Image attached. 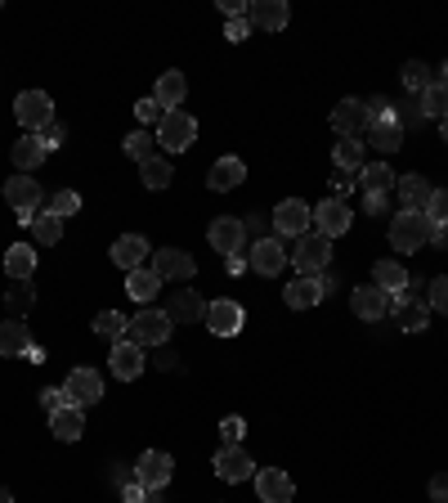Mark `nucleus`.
I'll list each match as a JSON object with an SVG mask.
<instances>
[{
  "label": "nucleus",
  "instance_id": "de8ad7c7",
  "mask_svg": "<svg viewBox=\"0 0 448 503\" xmlns=\"http://www.w3.org/2000/svg\"><path fill=\"white\" fill-rule=\"evenodd\" d=\"M363 109H368V126H372V122H386V118H395V109H390V100H386V95H372V100H363Z\"/></svg>",
  "mask_w": 448,
  "mask_h": 503
},
{
  "label": "nucleus",
  "instance_id": "e433bc0d",
  "mask_svg": "<svg viewBox=\"0 0 448 503\" xmlns=\"http://www.w3.org/2000/svg\"><path fill=\"white\" fill-rule=\"evenodd\" d=\"M32 239H36L41 248H54V243L63 239V221H59L54 212H36V216H32Z\"/></svg>",
  "mask_w": 448,
  "mask_h": 503
},
{
  "label": "nucleus",
  "instance_id": "bf43d9fd",
  "mask_svg": "<svg viewBox=\"0 0 448 503\" xmlns=\"http://www.w3.org/2000/svg\"><path fill=\"white\" fill-rule=\"evenodd\" d=\"M23 360H32V365H45V351H41V346H36V342H32V346H27V356H23Z\"/></svg>",
  "mask_w": 448,
  "mask_h": 503
},
{
  "label": "nucleus",
  "instance_id": "13d9d810",
  "mask_svg": "<svg viewBox=\"0 0 448 503\" xmlns=\"http://www.w3.org/2000/svg\"><path fill=\"white\" fill-rule=\"evenodd\" d=\"M220 9L229 18H247V5H242V0H220Z\"/></svg>",
  "mask_w": 448,
  "mask_h": 503
},
{
  "label": "nucleus",
  "instance_id": "1a4fd4ad",
  "mask_svg": "<svg viewBox=\"0 0 448 503\" xmlns=\"http://www.w3.org/2000/svg\"><path fill=\"white\" fill-rule=\"evenodd\" d=\"M207 243L220 252L224 261H229V256H242V243H247V225H242L238 216H216V221L207 225Z\"/></svg>",
  "mask_w": 448,
  "mask_h": 503
},
{
  "label": "nucleus",
  "instance_id": "a19ab883",
  "mask_svg": "<svg viewBox=\"0 0 448 503\" xmlns=\"http://www.w3.org/2000/svg\"><path fill=\"white\" fill-rule=\"evenodd\" d=\"M5 306H9L14 319H23V315L36 306V288H32V283H14V288L5 292Z\"/></svg>",
  "mask_w": 448,
  "mask_h": 503
},
{
  "label": "nucleus",
  "instance_id": "9b49d317",
  "mask_svg": "<svg viewBox=\"0 0 448 503\" xmlns=\"http://www.w3.org/2000/svg\"><path fill=\"white\" fill-rule=\"evenodd\" d=\"M328 297V279L323 274H296L287 288H283V301L292 306V310H310V306H319Z\"/></svg>",
  "mask_w": 448,
  "mask_h": 503
},
{
  "label": "nucleus",
  "instance_id": "9d476101",
  "mask_svg": "<svg viewBox=\"0 0 448 503\" xmlns=\"http://www.w3.org/2000/svg\"><path fill=\"white\" fill-rule=\"evenodd\" d=\"M350 310H354L363 324H377V319H386V315L395 310V301H390V292H381L377 283H363V288L350 292Z\"/></svg>",
  "mask_w": 448,
  "mask_h": 503
},
{
  "label": "nucleus",
  "instance_id": "5fc2aeb1",
  "mask_svg": "<svg viewBox=\"0 0 448 503\" xmlns=\"http://www.w3.org/2000/svg\"><path fill=\"white\" fill-rule=\"evenodd\" d=\"M363 203H368V216H386L390 212V194H363Z\"/></svg>",
  "mask_w": 448,
  "mask_h": 503
},
{
  "label": "nucleus",
  "instance_id": "3c124183",
  "mask_svg": "<svg viewBox=\"0 0 448 503\" xmlns=\"http://www.w3.org/2000/svg\"><path fill=\"white\" fill-rule=\"evenodd\" d=\"M247 36H251V23H247V18H229V23H224V41L242 45Z\"/></svg>",
  "mask_w": 448,
  "mask_h": 503
},
{
  "label": "nucleus",
  "instance_id": "412c9836",
  "mask_svg": "<svg viewBox=\"0 0 448 503\" xmlns=\"http://www.w3.org/2000/svg\"><path fill=\"white\" fill-rule=\"evenodd\" d=\"M108 369L121 382H135V377L144 374V346H135L130 337H121V342H112V356H108Z\"/></svg>",
  "mask_w": 448,
  "mask_h": 503
},
{
  "label": "nucleus",
  "instance_id": "bb28decb",
  "mask_svg": "<svg viewBox=\"0 0 448 503\" xmlns=\"http://www.w3.org/2000/svg\"><path fill=\"white\" fill-rule=\"evenodd\" d=\"M50 432H54L59 441H81V436H86V413H81L77 404H63V409L50 413Z\"/></svg>",
  "mask_w": 448,
  "mask_h": 503
},
{
  "label": "nucleus",
  "instance_id": "6e6d98bb",
  "mask_svg": "<svg viewBox=\"0 0 448 503\" xmlns=\"http://www.w3.org/2000/svg\"><path fill=\"white\" fill-rule=\"evenodd\" d=\"M247 225V234L260 243V239H269V230H274V221H265V216H251V221H242Z\"/></svg>",
  "mask_w": 448,
  "mask_h": 503
},
{
  "label": "nucleus",
  "instance_id": "4d7b16f0",
  "mask_svg": "<svg viewBox=\"0 0 448 503\" xmlns=\"http://www.w3.org/2000/svg\"><path fill=\"white\" fill-rule=\"evenodd\" d=\"M431 503H448V477H435V481H431Z\"/></svg>",
  "mask_w": 448,
  "mask_h": 503
},
{
  "label": "nucleus",
  "instance_id": "052dcab7",
  "mask_svg": "<svg viewBox=\"0 0 448 503\" xmlns=\"http://www.w3.org/2000/svg\"><path fill=\"white\" fill-rule=\"evenodd\" d=\"M431 243H440V248H444V243H448V225H435V234H431Z\"/></svg>",
  "mask_w": 448,
  "mask_h": 503
},
{
  "label": "nucleus",
  "instance_id": "49530a36",
  "mask_svg": "<svg viewBox=\"0 0 448 503\" xmlns=\"http://www.w3.org/2000/svg\"><path fill=\"white\" fill-rule=\"evenodd\" d=\"M426 216H431V225H448V189H435V194H431Z\"/></svg>",
  "mask_w": 448,
  "mask_h": 503
},
{
  "label": "nucleus",
  "instance_id": "393cba45",
  "mask_svg": "<svg viewBox=\"0 0 448 503\" xmlns=\"http://www.w3.org/2000/svg\"><path fill=\"white\" fill-rule=\"evenodd\" d=\"M184 95H189L184 72H162V77H157V86H153V100H157L166 113H175V109L184 104Z\"/></svg>",
  "mask_w": 448,
  "mask_h": 503
},
{
  "label": "nucleus",
  "instance_id": "4c0bfd02",
  "mask_svg": "<svg viewBox=\"0 0 448 503\" xmlns=\"http://www.w3.org/2000/svg\"><path fill=\"white\" fill-rule=\"evenodd\" d=\"M422 118H440V122L448 118V86L440 81V77L422 90Z\"/></svg>",
  "mask_w": 448,
  "mask_h": 503
},
{
  "label": "nucleus",
  "instance_id": "c85d7f7f",
  "mask_svg": "<svg viewBox=\"0 0 448 503\" xmlns=\"http://www.w3.org/2000/svg\"><path fill=\"white\" fill-rule=\"evenodd\" d=\"M166 315H171V324H193V319H207V301L193 288H180Z\"/></svg>",
  "mask_w": 448,
  "mask_h": 503
},
{
  "label": "nucleus",
  "instance_id": "7ed1b4c3",
  "mask_svg": "<svg viewBox=\"0 0 448 503\" xmlns=\"http://www.w3.org/2000/svg\"><path fill=\"white\" fill-rule=\"evenodd\" d=\"M287 261H296L301 274H323V270L332 265V239H323V234H301V239H292Z\"/></svg>",
  "mask_w": 448,
  "mask_h": 503
},
{
  "label": "nucleus",
  "instance_id": "f03ea898",
  "mask_svg": "<svg viewBox=\"0 0 448 503\" xmlns=\"http://www.w3.org/2000/svg\"><path fill=\"white\" fill-rule=\"evenodd\" d=\"M171 333H175L171 315H166V310L144 306V310L130 319V333H126V337H130L135 346H144V351H148V346H166V342H171Z\"/></svg>",
  "mask_w": 448,
  "mask_h": 503
},
{
  "label": "nucleus",
  "instance_id": "f3484780",
  "mask_svg": "<svg viewBox=\"0 0 448 503\" xmlns=\"http://www.w3.org/2000/svg\"><path fill=\"white\" fill-rule=\"evenodd\" d=\"M157 274H162V283H171V279H180V283H189L193 274H198V265H193V256L180 248H162L153 252V261H148Z\"/></svg>",
  "mask_w": 448,
  "mask_h": 503
},
{
  "label": "nucleus",
  "instance_id": "e2e57ef3",
  "mask_svg": "<svg viewBox=\"0 0 448 503\" xmlns=\"http://www.w3.org/2000/svg\"><path fill=\"white\" fill-rule=\"evenodd\" d=\"M0 503H14V495H9V490H5V486H0Z\"/></svg>",
  "mask_w": 448,
  "mask_h": 503
},
{
  "label": "nucleus",
  "instance_id": "4be33fe9",
  "mask_svg": "<svg viewBox=\"0 0 448 503\" xmlns=\"http://www.w3.org/2000/svg\"><path fill=\"white\" fill-rule=\"evenodd\" d=\"M390 301H395V319H399L404 333H422V328L431 324V306H426V301H413L408 292H395Z\"/></svg>",
  "mask_w": 448,
  "mask_h": 503
},
{
  "label": "nucleus",
  "instance_id": "a211bd4d",
  "mask_svg": "<svg viewBox=\"0 0 448 503\" xmlns=\"http://www.w3.org/2000/svg\"><path fill=\"white\" fill-rule=\"evenodd\" d=\"M350 225H354V212H350L341 198H328V203L314 207V230H319L323 239H341Z\"/></svg>",
  "mask_w": 448,
  "mask_h": 503
},
{
  "label": "nucleus",
  "instance_id": "b1692460",
  "mask_svg": "<svg viewBox=\"0 0 448 503\" xmlns=\"http://www.w3.org/2000/svg\"><path fill=\"white\" fill-rule=\"evenodd\" d=\"M395 189H399V207H404V212H426V203H431V194H435L426 176H399Z\"/></svg>",
  "mask_w": 448,
  "mask_h": 503
},
{
  "label": "nucleus",
  "instance_id": "c9c22d12",
  "mask_svg": "<svg viewBox=\"0 0 448 503\" xmlns=\"http://www.w3.org/2000/svg\"><path fill=\"white\" fill-rule=\"evenodd\" d=\"M368 139H372L381 153H395V148H404V126H399V118L372 122V126H368Z\"/></svg>",
  "mask_w": 448,
  "mask_h": 503
},
{
  "label": "nucleus",
  "instance_id": "79ce46f5",
  "mask_svg": "<svg viewBox=\"0 0 448 503\" xmlns=\"http://www.w3.org/2000/svg\"><path fill=\"white\" fill-rule=\"evenodd\" d=\"M399 77H404V86H408V90H417V95H422V90H426V86L435 81V72H431V68H426L422 59H408Z\"/></svg>",
  "mask_w": 448,
  "mask_h": 503
},
{
  "label": "nucleus",
  "instance_id": "20e7f679",
  "mask_svg": "<svg viewBox=\"0 0 448 503\" xmlns=\"http://www.w3.org/2000/svg\"><path fill=\"white\" fill-rule=\"evenodd\" d=\"M14 118H18V126L23 130H45V126L54 122V100L45 95V90H23L18 100H14Z\"/></svg>",
  "mask_w": 448,
  "mask_h": 503
},
{
  "label": "nucleus",
  "instance_id": "c03bdc74",
  "mask_svg": "<svg viewBox=\"0 0 448 503\" xmlns=\"http://www.w3.org/2000/svg\"><path fill=\"white\" fill-rule=\"evenodd\" d=\"M45 212H54L59 221H63V216H77V212H81V194H72V189H59V194L50 198V207H45Z\"/></svg>",
  "mask_w": 448,
  "mask_h": 503
},
{
  "label": "nucleus",
  "instance_id": "dca6fc26",
  "mask_svg": "<svg viewBox=\"0 0 448 503\" xmlns=\"http://www.w3.org/2000/svg\"><path fill=\"white\" fill-rule=\"evenodd\" d=\"M256 499L260 503H292L296 499V481L283 468H260L256 472Z\"/></svg>",
  "mask_w": 448,
  "mask_h": 503
},
{
  "label": "nucleus",
  "instance_id": "603ef678",
  "mask_svg": "<svg viewBox=\"0 0 448 503\" xmlns=\"http://www.w3.org/2000/svg\"><path fill=\"white\" fill-rule=\"evenodd\" d=\"M63 139H68V126H63V122H50L45 130H41V144H45L50 153H54V148H59Z\"/></svg>",
  "mask_w": 448,
  "mask_h": 503
},
{
  "label": "nucleus",
  "instance_id": "0e129e2a",
  "mask_svg": "<svg viewBox=\"0 0 448 503\" xmlns=\"http://www.w3.org/2000/svg\"><path fill=\"white\" fill-rule=\"evenodd\" d=\"M440 81H444V86H448V63H444V72H440Z\"/></svg>",
  "mask_w": 448,
  "mask_h": 503
},
{
  "label": "nucleus",
  "instance_id": "7c9ffc66",
  "mask_svg": "<svg viewBox=\"0 0 448 503\" xmlns=\"http://www.w3.org/2000/svg\"><path fill=\"white\" fill-rule=\"evenodd\" d=\"M247 180V162L242 157H220L216 166H211V176H207V185L216 189V194H224V189H238Z\"/></svg>",
  "mask_w": 448,
  "mask_h": 503
},
{
  "label": "nucleus",
  "instance_id": "423d86ee",
  "mask_svg": "<svg viewBox=\"0 0 448 503\" xmlns=\"http://www.w3.org/2000/svg\"><path fill=\"white\" fill-rule=\"evenodd\" d=\"M171 477H175V459H171L166 450H144V454L135 459V481H139V486H148V490H166Z\"/></svg>",
  "mask_w": 448,
  "mask_h": 503
},
{
  "label": "nucleus",
  "instance_id": "cd10ccee",
  "mask_svg": "<svg viewBox=\"0 0 448 503\" xmlns=\"http://www.w3.org/2000/svg\"><path fill=\"white\" fill-rule=\"evenodd\" d=\"M45 144H41V135H23V139H14V148H9V157H14V166H18V176H27L32 166H41L45 162Z\"/></svg>",
  "mask_w": 448,
  "mask_h": 503
},
{
  "label": "nucleus",
  "instance_id": "680f3d73",
  "mask_svg": "<svg viewBox=\"0 0 448 503\" xmlns=\"http://www.w3.org/2000/svg\"><path fill=\"white\" fill-rule=\"evenodd\" d=\"M144 503H166V499H162V490H148V499Z\"/></svg>",
  "mask_w": 448,
  "mask_h": 503
},
{
  "label": "nucleus",
  "instance_id": "a18cd8bd",
  "mask_svg": "<svg viewBox=\"0 0 448 503\" xmlns=\"http://www.w3.org/2000/svg\"><path fill=\"white\" fill-rule=\"evenodd\" d=\"M135 118H139V122L144 126H162V118H166V109H162V104H157V100H153V95H148V100H139V104H135Z\"/></svg>",
  "mask_w": 448,
  "mask_h": 503
},
{
  "label": "nucleus",
  "instance_id": "8fccbe9b",
  "mask_svg": "<svg viewBox=\"0 0 448 503\" xmlns=\"http://www.w3.org/2000/svg\"><path fill=\"white\" fill-rule=\"evenodd\" d=\"M220 436H224V445H242V436H247V422H242V418H224V422H220Z\"/></svg>",
  "mask_w": 448,
  "mask_h": 503
},
{
  "label": "nucleus",
  "instance_id": "aec40b11",
  "mask_svg": "<svg viewBox=\"0 0 448 503\" xmlns=\"http://www.w3.org/2000/svg\"><path fill=\"white\" fill-rule=\"evenodd\" d=\"M332 130L341 139H359V135L368 130V109H363V100H341L332 109Z\"/></svg>",
  "mask_w": 448,
  "mask_h": 503
},
{
  "label": "nucleus",
  "instance_id": "6ab92c4d",
  "mask_svg": "<svg viewBox=\"0 0 448 503\" xmlns=\"http://www.w3.org/2000/svg\"><path fill=\"white\" fill-rule=\"evenodd\" d=\"M287 18H292L287 0H251V5H247V23L260 27V32H283Z\"/></svg>",
  "mask_w": 448,
  "mask_h": 503
},
{
  "label": "nucleus",
  "instance_id": "f704fd0d",
  "mask_svg": "<svg viewBox=\"0 0 448 503\" xmlns=\"http://www.w3.org/2000/svg\"><path fill=\"white\" fill-rule=\"evenodd\" d=\"M372 283H377L381 292H390V297H395V292H408V270H404L399 261H377V265H372Z\"/></svg>",
  "mask_w": 448,
  "mask_h": 503
},
{
  "label": "nucleus",
  "instance_id": "69168bd1",
  "mask_svg": "<svg viewBox=\"0 0 448 503\" xmlns=\"http://www.w3.org/2000/svg\"><path fill=\"white\" fill-rule=\"evenodd\" d=\"M440 130H444V139H448V118H444V122H440Z\"/></svg>",
  "mask_w": 448,
  "mask_h": 503
},
{
  "label": "nucleus",
  "instance_id": "4468645a",
  "mask_svg": "<svg viewBox=\"0 0 448 503\" xmlns=\"http://www.w3.org/2000/svg\"><path fill=\"white\" fill-rule=\"evenodd\" d=\"M63 395H68V404L86 409V404L104 400V377L95 374V369H72L68 382H63Z\"/></svg>",
  "mask_w": 448,
  "mask_h": 503
},
{
  "label": "nucleus",
  "instance_id": "58836bf2",
  "mask_svg": "<svg viewBox=\"0 0 448 503\" xmlns=\"http://www.w3.org/2000/svg\"><path fill=\"white\" fill-rule=\"evenodd\" d=\"M139 180H144L148 189H166V185L175 180V171H171V162H166V157H148V162L139 166Z\"/></svg>",
  "mask_w": 448,
  "mask_h": 503
},
{
  "label": "nucleus",
  "instance_id": "5701e85b",
  "mask_svg": "<svg viewBox=\"0 0 448 503\" xmlns=\"http://www.w3.org/2000/svg\"><path fill=\"white\" fill-rule=\"evenodd\" d=\"M148 239L144 234H121L117 243H112V261L130 274V270H139V265H148Z\"/></svg>",
  "mask_w": 448,
  "mask_h": 503
},
{
  "label": "nucleus",
  "instance_id": "473e14b6",
  "mask_svg": "<svg viewBox=\"0 0 448 503\" xmlns=\"http://www.w3.org/2000/svg\"><path fill=\"white\" fill-rule=\"evenodd\" d=\"M332 162H336L341 176H359V171L368 166V148H363L359 139H341L332 148Z\"/></svg>",
  "mask_w": 448,
  "mask_h": 503
},
{
  "label": "nucleus",
  "instance_id": "a878e982",
  "mask_svg": "<svg viewBox=\"0 0 448 503\" xmlns=\"http://www.w3.org/2000/svg\"><path fill=\"white\" fill-rule=\"evenodd\" d=\"M157 288H162V274H157L153 265H139V270H130V274H126V292H130L139 306H153Z\"/></svg>",
  "mask_w": 448,
  "mask_h": 503
},
{
  "label": "nucleus",
  "instance_id": "2f4dec72",
  "mask_svg": "<svg viewBox=\"0 0 448 503\" xmlns=\"http://www.w3.org/2000/svg\"><path fill=\"white\" fill-rule=\"evenodd\" d=\"M27 346H32L27 324H23V319H5V324H0V356L14 360V356H27Z\"/></svg>",
  "mask_w": 448,
  "mask_h": 503
},
{
  "label": "nucleus",
  "instance_id": "0eeeda50",
  "mask_svg": "<svg viewBox=\"0 0 448 503\" xmlns=\"http://www.w3.org/2000/svg\"><path fill=\"white\" fill-rule=\"evenodd\" d=\"M193 139H198V122H193L184 109L166 113V118H162V126H157V144H162L166 153H184Z\"/></svg>",
  "mask_w": 448,
  "mask_h": 503
},
{
  "label": "nucleus",
  "instance_id": "ddd939ff",
  "mask_svg": "<svg viewBox=\"0 0 448 503\" xmlns=\"http://www.w3.org/2000/svg\"><path fill=\"white\" fill-rule=\"evenodd\" d=\"M242 324H247V310H242L238 301H229V297L207 301V328H211L216 337H238Z\"/></svg>",
  "mask_w": 448,
  "mask_h": 503
},
{
  "label": "nucleus",
  "instance_id": "39448f33",
  "mask_svg": "<svg viewBox=\"0 0 448 503\" xmlns=\"http://www.w3.org/2000/svg\"><path fill=\"white\" fill-rule=\"evenodd\" d=\"M274 234H283V239H301V234H310V225H314V207H305L301 198H283L278 207H274Z\"/></svg>",
  "mask_w": 448,
  "mask_h": 503
},
{
  "label": "nucleus",
  "instance_id": "ea45409f",
  "mask_svg": "<svg viewBox=\"0 0 448 503\" xmlns=\"http://www.w3.org/2000/svg\"><path fill=\"white\" fill-rule=\"evenodd\" d=\"M95 333H99V337H112V342H121V337L130 333V319H126L121 310H99V315H95Z\"/></svg>",
  "mask_w": 448,
  "mask_h": 503
},
{
  "label": "nucleus",
  "instance_id": "37998d69",
  "mask_svg": "<svg viewBox=\"0 0 448 503\" xmlns=\"http://www.w3.org/2000/svg\"><path fill=\"white\" fill-rule=\"evenodd\" d=\"M126 157H135L139 166H144L148 157H157V153H153V135H148V130H135V135H126Z\"/></svg>",
  "mask_w": 448,
  "mask_h": 503
},
{
  "label": "nucleus",
  "instance_id": "09e8293b",
  "mask_svg": "<svg viewBox=\"0 0 448 503\" xmlns=\"http://www.w3.org/2000/svg\"><path fill=\"white\" fill-rule=\"evenodd\" d=\"M426 306H431V310H440V315H448V279H444V274L431 283V297H426Z\"/></svg>",
  "mask_w": 448,
  "mask_h": 503
},
{
  "label": "nucleus",
  "instance_id": "c756f323",
  "mask_svg": "<svg viewBox=\"0 0 448 503\" xmlns=\"http://www.w3.org/2000/svg\"><path fill=\"white\" fill-rule=\"evenodd\" d=\"M5 274H9L14 283H27V279L36 274V248H32V243H14V248L5 252Z\"/></svg>",
  "mask_w": 448,
  "mask_h": 503
},
{
  "label": "nucleus",
  "instance_id": "864d4df0",
  "mask_svg": "<svg viewBox=\"0 0 448 503\" xmlns=\"http://www.w3.org/2000/svg\"><path fill=\"white\" fill-rule=\"evenodd\" d=\"M63 404H68L63 386H45V391H41V409H45V413H54V409H63Z\"/></svg>",
  "mask_w": 448,
  "mask_h": 503
},
{
  "label": "nucleus",
  "instance_id": "2eb2a0df",
  "mask_svg": "<svg viewBox=\"0 0 448 503\" xmlns=\"http://www.w3.org/2000/svg\"><path fill=\"white\" fill-rule=\"evenodd\" d=\"M211 468H216V477L229 481V486H238V481H251V477H256V463H251V454H247L242 445H224Z\"/></svg>",
  "mask_w": 448,
  "mask_h": 503
},
{
  "label": "nucleus",
  "instance_id": "72a5a7b5",
  "mask_svg": "<svg viewBox=\"0 0 448 503\" xmlns=\"http://www.w3.org/2000/svg\"><path fill=\"white\" fill-rule=\"evenodd\" d=\"M354 180H359V189H363V194H390L399 176H395L386 162H368V166H363Z\"/></svg>",
  "mask_w": 448,
  "mask_h": 503
},
{
  "label": "nucleus",
  "instance_id": "f257e3e1",
  "mask_svg": "<svg viewBox=\"0 0 448 503\" xmlns=\"http://www.w3.org/2000/svg\"><path fill=\"white\" fill-rule=\"evenodd\" d=\"M431 234H435V225H431V216L426 212H395V221H390V248L395 252H422L431 243Z\"/></svg>",
  "mask_w": 448,
  "mask_h": 503
},
{
  "label": "nucleus",
  "instance_id": "f8f14e48",
  "mask_svg": "<svg viewBox=\"0 0 448 503\" xmlns=\"http://www.w3.org/2000/svg\"><path fill=\"white\" fill-rule=\"evenodd\" d=\"M247 265L256 270V274H265V279H274V274H283L287 270V248H283V239H260V243H251L247 252Z\"/></svg>",
  "mask_w": 448,
  "mask_h": 503
},
{
  "label": "nucleus",
  "instance_id": "6e6552de",
  "mask_svg": "<svg viewBox=\"0 0 448 503\" xmlns=\"http://www.w3.org/2000/svg\"><path fill=\"white\" fill-rule=\"evenodd\" d=\"M5 203L18 212L23 225H32V216L41 212V185L32 176H14V180H5Z\"/></svg>",
  "mask_w": 448,
  "mask_h": 503
}]
</instances>
